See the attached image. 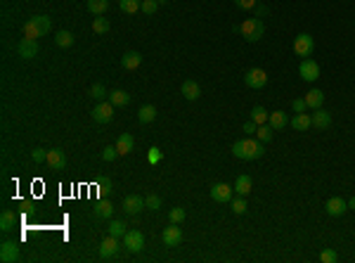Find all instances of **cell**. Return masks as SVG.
Returning <instances> with one entry per match:
<instances>
[{
	"mask_svg": "<svg viewBox=\"0 0 355 263\" xmlns=\"http://www.w3.org/2000/svg\"><path fill=\"white\" fill-rule=\"evenodd\" d=\"M263 142L258 138H244V140H237L232 145V154L237 159H244V161H256L263 157Z\"/></svg>",
	"mask_w": 355,
	"mask_h": 263,
	"instance_id": "obj_1",
	"label": "cell"
},
{
	"mask_svg": "<svg viewBox=\"0 0 355 263\" xmlns=\"http://www.w3.org/2000/svg\"><path fill=\"white\" fill-rule=\"evenodd\" d=\"M50 26H52L50 17L38 14V17H34V19H28L26 24H24V36H26V38H41V36L50 34Z\"/></svg>",
	"mask_w": 355,
	"mask_h": 263,
	"instance_id": "obj_2",
	"label": "cell"
},
{
	"mask_svg": "<svg viewBox=\"0 0 355 263\" xmlns=\"http://www.w3.org/2000/svg\"><path fill=\"white\" fill-rule=\"evenodd\" d=\"M237 31L244 36L249 43H256V41H260V38H263V34H265V24H263V21L256 17V19L242 21V26H237Z\"/></svg>",
	"mask_w": 355,
	"mask_h": 263,
	"instance_id": "obj_3",
	"label": "cell"
},
{
	"mask_svg": "<svg viewBox=\"0 0 355 263\" xmlns=\"http://www.w3.org/2000/svg\"><path fill=\"white\" fill-rule=\"evenodd\" d=\"M313 50H315V41H313V36L310 34H299L296 36V41H294V52L299 57H310L313 55Z\"/></svg>",
	"mask_w": 355,
	"mask_h": 263,
	"instance_id": "obj_4",
	"label": "cell"
},
{
	"mask_svg": "<svg viewBox=\"0 0 355 263\" xmlns=\"http://www.w3.org/2000/svg\"><path fill=\"white\" fill-rule=\"evenodd\" d=\"M299 74H301V78H303V81L313 83V81H317V78H320V64L315 62V60H310V57H306V60L299 64Z\"/></svg>",
	"mask_w": 355,
	"mask_h": 263,
	"instance_id": "obj_5",
	"label": "cell"
},
{
	"mask_svg": "<svg viewBox=\"0 0 355 263\" xmlns=\"http://www.w3.org/2000/svg\"><path fill=\"white\" fill-rule=\"evenodd\" d=\"M211 199L213 201H218V204H225V201L232 199V192H234V187H230L227 183H216V185H211Z\"/></svg>",
	"mask_w": 355,
	"mask_h": 263,
	"instance_id": "obj_6",
	"label": "cell"
},
{
	"mask_svg": "<svg viewBox=\"0 0 355 263\" xmlns=\"http://www.w3.org/2000/svg\"><path fill=\"white\" fill-rule=\"evenodd\" d=\"M90 116L95 119L97 124H109L111 119H114V104L111 102H100L95 109L90 111Z\"/></svg>",
	"mask_w": 355,
	"mask_h": 263,
	"instance_id": "obj_7",
	"label": "cell"
},
{
	"mask_svg": "<svg viewBox=\"0 0 355 263\" xmlns=\"http://www.w3.org/2000/svg\"><path fill=\"white\" fill-rule=\"evenodd\" d=\"M244 83L249 85V88H253V90H260L268 83V74L263 69H249L244 74Z\"/></svg>",
	"mask_w": 355,
	"mask_h": 263,
	"instance_id": "obj_8",
	"label": "cell"
},
{
	"mask_svg": "<svg viewBox=\"0 0 355 263\" xmlns=\"http://www.w3.org/2000/svg\"><path fill=\"white\" fill-rule=\"evenodd\" d=\"M123 244L128 247V251L137 254V251H142V247H144V235L140 230H128V232L123 235Z\"/></svg>",
	"mask_w": 355,
	"mask_h": 263,
	"instance_id": "obj_9",
	"label": "cell"
},
{
	"mask_svg": "<svg viewBox=\"0 0 355 263\" xmlns=\"http://www.w3.org/2000/svg\"><path fill=\"white\" fill-rule=\"evenodd\" d=\"M166 247H180L183 244V230L178 228V223H171L168 228H164V235H161Z\"/></svg>",
	"mask_w": 355,
	"mask_h": 263,
	"instance_id": "obj_10",
	"label": "cell"
},
{
	"mask_svg": "<svg viewBox=\"0 0 355 263\" xmlns=\"http://www.w3.org/2000/svg\"><path fill=\"white\" fill-rule=\"evenodd\" d=\"M17 55L24 57V60H34L36 55H38V43H36V38H21L19 45H17Z\"/></svg>",
	"mask_w": 355,
	"mask_h": 263,
	"instance_id": "obj_11",
	"label": "cell"
},
{
	"mask_svg": "<svg viewBox=\"0 0 355 263\" xmlns=\"http://www.w3.org/2000/svg\"><path fill=\"white\" fill-rule=\"evenodd\" d=\"M324 211H327L329 216L339 218V216H343L348 211V201L341 199V197H332V199H327V204H324Z\"/></svg>",
	"mask_w": 355,
	"mask_h": 263,
	"instance_id": "obj_12",
	"label": "cell"
},
{
	"mask_svg": "<svg viewBox=\"0 0 355 263\" xmlns=\"http://www.w3.org/2000/svg\"><path fill=\"white\" fill-rule=\"evenodd\" d=\"M142 209H147V207H144V197H140V194H128V197L123 199V211H126V214L135 216V214H140Z\"/></svg>",
	"mask_w": 355,
	"mask_h": 263,
	"instance_id": "obj_13",
	"label": "cell"
},
{
	"mask_svg": "<svg viewBox=\"0 0 355 263\" xmlns=\"http://www.w3.org/2000/svg\"><path fill=\"white\" fill-rule=\"evenodd\" d=\"M19 258V247H17V242H3V247H0V261L3 263H14Z\"/></svg>",
	"mask_w": 355,
	"mask_h": 263,
	"instance_id": "obj_14",
	"label": "cell"
},
{
	"mask_svg": "<svg viewBox=\"0 0 355 263\" xmlns=\"http://www.w3.org/2000/svg\"><path fill=\"white\" fill-rule=\"evenodd\" d=\"M310 116H313V126L317 131H327L329 126H332V114H329L327 109H322V107L320 109H313Z\"/></svg>",
	"mask_w": 355,
	"mask_h": 263,
	"instance_id": "obj_15",
	"label": "cell"
},
{
	"mask_svg": "<svg viewBox=\"0 0 355 263\" xmlns=\"http://www.w3.org/2000/svg\"><path fill=\"white\" fill-rule=\"evenodd\" d=\"M48 164L52 166V171H62V168L67 166V154H64V150H60V147L50 150L48 152Z\"/></svg>",
	"mask_w": 355,
	"mask_h": 263,
	"instance_id": "obj_16",
	"label": "cell"
},
{
	"mask_svg": "<svg viewBox=\"0 0 355 263\" xmlns=\"http://www.w3.org/2000/svg\"><path fill=\"white\" fill-rule=\"evenodd\" d=\"M116 251H119V237H114V235L104 237L102 244H100V256H102V258H109V256H114Z\"/></svg>",
	"mask_w": 355,
	"mask_h": 263,
	"instance_id": "obj_17",
	"label": "cell"
},
{
	"mask_svg": "<svg viewBox=\"0 0 355 263\" xmlns=\"http://www.w3.org/2000/svg\"><path fill=\"white\" fill-rule=\"evenodd\" d=\"M133 147H135V140H133V135H130V133H123V135H119V140H116L119 157H126V154H130V152H133Z\"/></svg>",
	"mask_w": 355,
	"mask_h": 263,
	"instance_id": "obj_18",
	"label": "cell"
},
{
	"mask_svg": "<svg viewBox=\"0 0 355 263\" xmlns=\"http://www.w3.org/2000/svg\"><path fill=\"white\" fill-rule=\"evenodd\" d=\"M291 124V128H296V131H308L310 126H313V116L310 114H306V111H301V114H294V119L289 121Z\"/></svg>",
	"mask_w": 355,
	"mask_h": 263,
	"instance_id": "obj_19",
	"label": "cell"
},
{
	"mask_svg": "<svg viewBox=\"0 0 355 263\" xmlns=\"http://www.w3.org/2000/svg\"><path fill=\"white\" fill-rule=\"evenodd\" d=\"M183 95L185 100H190V102H194V100H199V95H201V85L197 83V81H185L183 83Z\"/></svg>",
	"mask_w": 355,
	"mask_h": 263,
	"instance_id": "obj_20",
	"label": "cell"
},
{
	"mask_svg": "<svg viewBox=\"0 0 355 263\" xmlns=\"http://www.w3.org/2000/svg\"><path fill=\"white\" fill-rule=\"evenodd\" d=\"M322 102H324V93L317 88L313 90H308L306 93V104H308V109H320Z\"/></svg>",
	"mask_w": 355,
	"mask_h": 263,
	"instance_id": "obj_21",
	"label": "cell"
},
{
	"mask_svg": "<svg viewBox=\"0 0 355 263\" xmlns=\"http://www.w3.org/2000/svg\"><path fill=\"white\" fill-rule=\"evenodd\" d=\"M251 187H253L251 176H237V180H234V192L246 197V194L251 192Z\"/></svg>",
	"mask_w": 355,
	"mask_h": 263,
	"instance_id": "obj_22",
	"label": "cell"
},
{
	"mask_svg": "<svg viewBox=\"0 0 355 263\" xmlns=\"http://www.w3.org/2000/svg\"><path fill=\"white\" fill-rule=\"evenodd\" d=\"M121 64H123V69H137V67L142 64V55L135 52V50H130V52H126V55L121 57Z\"/></svg>",
	"mask_w": 355,
	"mask_h": 263,
	"instance_id": "obj_23",
	"label": "cell"
},
{
	"mask_svg": "<svg viewBox=\"0 0 355 263\" xmlns=\"http://www.w3.org/2000/svg\"><path fill=\"white\" fill-rule=\"evenodd\" d=\"M268 124L273 126L275 131H282V128H284V126L289 124V116L287 114H284V111H273V114H270V119H268Z\"/></svg>",
	"mask_w": 355,
	"mask_h": 263,
	"instance_id": "obj_24",
	"label": "cell"
},
{
	"mask_svg": "<svg viewBox=\"0 0 355 263\" xmlns=\"http://www.w3.org/2000/svg\"><path fill=\"white\" fill-rule=\"evenodd\" d=\"M137 119H140V124H152L157 119V107L154 104H144L142 109L137 111Z\"/></svg>",
	"mask_w": 355,
	"mask_h": 263,
	"instance_id": "obj_25",
	"label": "cell"
},
{
	"mask_svg": "<svg viewBox=\"0 0 355 263\" xmlns=\"http://www.w3.org/2000/svg\"><path fill=\"white\" fill-rule=\"evenodd\" d=\"M109 102L114 104V107H126V104L130 102V95L126 90H114V93H109Z\"/></svg>",
	"mask_w": 355,
	"mask_h": 263,
	"instance_id": "obj_26",
	"label": "cell"
},
{
	"mask_svg": "<svg viewBox=\"0 0 355 263\" xmlns=\"http://www.w3.org/2000/svg\"><path fill=\"white\" fill-rule=\"evenodd\" d=\"M256 138H258L260 142H270V140L275 138V128H273L270 124L258 126V131H256Z\"/></svg>",
	"mask_w": 355,
	"mask_h": 263,
	"instance_id": "obj_27",
	"label": "cell"
},
{
	"mask_svg": "<svg viewBox=\"0 0 355 263\" xmlns=\"http://www.w3.org/2000/svg\"><path fill=\"white\" fill-rule=\"evenodd\" d=\"M14 223H17V218H14L12 211H3V216H0V230H3V232H10V230L14 228Z\"/></svg>",
	"mask_w": 355,
	"mask_h": 263,
	"instance_id": "obj_28",
	"label": "cell"
},
{
	"mask_svg": "<svg viewBox=\"0 0 355 263\" xmlns=\"http://www.w3.org/2000/svg\"><path fill=\"white\" fill-rule=\"evenodd\" d=\"M55 43L60 48H71V45H74V34H69V31H57Z\"/></svg>",
	"mask_w": 355,
	"mask_h": 263,
	"instance_id": "obj_29",
	"label": "cell"
},
{
	"mask_svg": "<svg viewBox=\"0 0 355 263\" xmlns=\"http://www.w3.org/2000/svg\"><path fill=\"white\" fill-rule=\"evenodd\" d=\"M107 7H109V0H88V10L97 17L107 12Z\"/></svg>",
	"mask_w": 355,
	"mask_h": 263,
	"instance_id": "obj_30",
	"label": "cell"
},
{
	"mask_svg": "<svg viewBox=\"0 0 355 263\" xmlns=\"http://www.w3.org/2000/svg\"><path fill=\"white\" fill-rule=\"evenodd\" d=\"M114 214V207H111V201H100L95 207V216L97 218H111Z\"/></svg>",
	"mask_w": 355,
	"mask_h": 263,
	"instance_id": "obj_31",
	"label": "cell"
},
{
	"mask_svg": "<svg viewBox=\"0 0 355 263\" xmlns=\"http://www.w3.org/2000/svg\"><path fill=\"white\" fill-rule=\"evenodd\" d=\"M119 7H121L123 12L128 14H135L140 7H142V0H119Z\"/></svg>",
	"mask_w": 355,
	"mask_h": 263,
	"instance_id": "obj_32",
	"label": "cell"
},
{
	"mask_svg": "<svg viewBox=\"0 0 355 263\" xmlns=\"http://www.w3.org/2000/svg\"><path fill=\"white\" fill-rule=\"evenodd\" d=\"M268 119H270V114H268V111L263 109V107H253V109H251V121H253V124L263 126V124L268 121Z\"/></svg>",
	"mask_w": 355,
	"mask_h": 263,
	"instance_id": "obj_33",
	"label": "cell"
},
{
	"mask_svg": "<svg viewBox=\"0 0 355 263\" xmlns=\"http://www.w3.org/2000/svg\"><path fill=\"white\" fill-rule=\"evenodd\" d=\"M128 232V225L123 221H111L109 223V235H114V237H123Z\"/></svg>",
	"mask_w": 355,
	"mask_h": 263,
	"instance_id": "obj_34",
	"label": "cell"
},
{
	"mask_svg": "<svg viewBox=\"0 0 355 263\" xmlns=\"http://www.w3.org/2000/svg\"><path fill=\"white\" fill-rule=\"evenodd\" d=\"M93 31H95V34H107V31H109V19L100 14V17L93 21Z\"/></svg>",
	"mask_w": 355,
	"mask_h": 263,
	"instance_id": "obj_35",
	"label": "cell"
},
{
	"mask_svg": "<svg viewBox=\"0 0 355 263\" xmlns=\"http://www.w3.org/2000/svg\"><path fill=\"white\" fill-rule=\"evenodd\" d=\"M144 207L150 209V211H159L161 209V197L159 194H147L144 197Z\"/></svg>",
	"mask_w": 355,
	"mask_h": 263,
	"instance_id": "obj_36",
	"label": "cell"
},
{
	"mask_svg": "<svg viewBox=\"0 0 355 263\" xmlns=\"http://www.w3.org/2000/svg\"><path fill=\"white\" fill-rule=\"evenodd\" d=\"M107 95H109V93H107V88H104L102 83L90 85V97H95V100H100V102H102V100H104Z\"/></svg>",
	"mask_w": 355,
	"mask_h": 263,
	"instance_id": "obj_37",
	"label": "cell"
},
{
	"mask_svg": "<svg viewBox=\"0 0 355 263\" xmlns=\"http://www.w3.org/2000/svg\"><path fill=\"white\" fill-rule=\"evenodd\" d=\"M232 211L237 216H242V214H246V199L239 194V199H232Z\"/></svg>",
	"mask_w": 355,
	"mask_h": 263,
	"instance_id": "obj_38",
	"label": "cell"
},
{
	"mask_svg": "<svg viewBox=\"0 0 355 263\" xmlns=\"http://www.w3.org/2000/svg\"><path fill=\"white\" fill-rule=\"evenodd\" d=\"M168 218H171V223H183L185 221V209H180V207L171 209V211H168Z\"/></svg>",
	"mask_w": 355,
	"mask_h": 263,
	"instance_id": "obj_39",
	"label": "cell"
},
{
	"mask_svg": "<svg viewBox=\"0 0 355 263\" xmlns=\"http://www.w3.org/2000/svg\"><path fill=\"white\" fill-rule=\"evenodd\" d=\"M144 14H154L159 10V3L157 0H142V7H140Z\"/></svg>",
	"mask_w": 355,
	"mask_h": 263,
	"instance_id": "obj_40",
	"label": "cell"
},
{
	"mask_svg": "<svg viewBox=\"0 0 355 263\" xmlns=\"http://www.w3.org/2000/svg\"><path fill=\"white\" fill-rule=\"evenodd\" d=\"M291 109H294V114H301V111H306V109H308L306 97H296L294 102H291Z\"/></svg>",
	"mask_w": 355,
	"mask_h": 263,
	"instance_id": "obj_41",
	"label": "cell"
},
{
	"mask_svg": "<svg viewBox=\"0 0 355 263\" xmlns=\"http://www.w3.org/2000/svg\"><path fill=\"white\" fill-rule=\"evenodd\" d=\"M116 157H119L116 145H114V147H104V152H102V159H104V161H114Z\"/></svg>",
	"mask_w": 355,
	"mask_h": 263,
	"instance_id": "obj_42",
	"label": "cell"
},
{
	"mask_svg": "<svg viewBox=\"0 0 355 263\" xmlns=\"http://www.w3.org/2000/svg\"><path fill=\"white\" fill-rule=\"evenodd\" d=\"M111 187H114V185H111V180H109V178H100V180H97V190H100L102 194L111 192Z\"/></svg>",
	"mask_w": 355,
	"mask_h": 263,
	"instance_id": "obj_43",
	"label": "cell"
},
{
	"mask_svg": "<svg viewBox=\"0 0 355 263\" xmlns=\"http://www.w3.org/2000/svg\"><path fill=\"white\" fill-rule=\"evenodd\" d=\"M31 157H34L36 164H43V161H48V152H45V150H41V147H36Z\"/></svg>",
	"mask_w": 355,
	"mask_h": 263,
	"instance_id": "obj_44",
	"label": "cell"
},
{
	"mask_svg": "<svg viewBox=\"0 0 355 263\" xmlns=\"http://www.w3.org/2000/svg\"><path fill=\"white\" fill-rule=\"evenodd\" d=\"M320 261H322V263H334V261H336V251H334V249H324V251L320 254Z\"/></svg>",
	"mask_w": 355,
	"mask_h": 263,
	"instance_id": "obj_45",
	"label": "cell"
},
{
	"mask_svg": "<svg viewBox=\"0 0 355 263\" xmlns=\"http://www.w3.org/2000/svg\"><path fill=\"white\" fill-rule=\"evenodd\" d=\"M234 5H237L239 10H253L258 3H256V0H234Z\"/></svg>",
	"mask_w": 355,
	"mask_h": 263,
	"instance_id": "obj_46",
	"label": "cell"
},
{
	"mask_svg": "<svg viewBox=\"0 0 355 263\" xmlns=\"http://www.w3.org/2000/svg\"><path fill=\"white\" fill-rule=\"evenodd\" d=\"M242 131L249 133V135H256V131H258V124H253L251 119H249V121H246V124L242 126Z\"/></svg>",
	"mask_w": 355,
	"mask_h": 263,
	"instance_id": "obj_47",
	"label": "cell"
},
{
	"mask_svg": "<svg viewBox=\"0 0 355 263\" xmlns=\"http://www.w3.org/2000/svg\"><path fill=\"white\" fill-rule=\"evenodd\" d=\"M161 161V150L159 147H152L150 150V164H159Z\"/></svg>",
	"mask_w": 355,
	"mask_h": 263,
	"instance_id": "obj_48",
	"label": "cell"
},
{
	"mask_svg": "<svg viewBox=\"0 0 355 263\" xmlns=\"http://www.w3.org/2000/svg\"><path fill=\"white\" fill-rule=\"evenodd\" d=\"M348 209H353V211H355V194H353V197H350V199H348Z\"/></svg>",
	"mask_w": 355,
	"mask_h": 263,
	"instance_id": "obj_49",
	"label": "cell"
},
{
	"mask_svg": "<svg viewBox=\"0 0 355 263\" xmlns=\"http://www.w3.org/2000/svg\"><path fill=\"white\" fill-rule=\"evenodd\" d=\"M157 3H159V5H166V3H168V0H157Z\"/></svg>",
	"mask_w": 355,
	"mask_h": 263,
	"instance_id": "obj_50",
	"label": "cell"
}]
</instances>
